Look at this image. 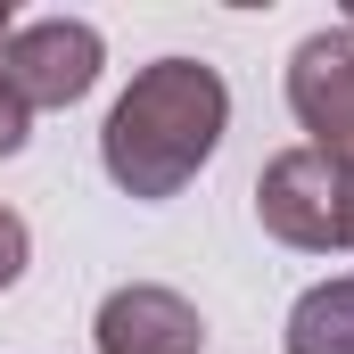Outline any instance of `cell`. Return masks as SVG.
Segmentation results:
<instances>
[{
    "label": "cell",
    "mask_w": 354,
    "mask_h": 354,
    "mask_svg": "<svg viewBox=\"0 0 354 354\" xmlns=\"http://www.w3.org/2000/svg\"><path fill=\"white\" fill-rule=\"evenodd\" d=\"M338 231H346V248H354V174H346V198H338Z\"/></svg>",
    "instance_id": "9c48e42d"
},
{
    "label": "cell",
    "mask_w": 354,
    "mask_h": 354,
    "mask_svg": "<svg viewBox=\"0 0 354 354\" xmlns=\"http://www.w3.org/2000/svg\"><path fill=\"white\" fill-rule=\"evenodd\" d=\"M223 124H231V91L206 58H157L140 66L132 91L107 107V132H99V165L124 198L157 206L181 198L189 181L206 174V157L223 149Z\"/></svg>",
    "instance_id": "6da1fadb"
},
{
    "label": "cell",
    "mask_w": 354,
    "mask_h": 354,
    "mask_svg": "<svg viewBox=\"0 0 354 354\" xmlns=\"http://www.w3.org/2000/svg\"><path fill=\"white\" fill-rule=\"evenodd\" d=\"M8 33H17V8L0 0V50H8ZM25 132H33V115H25V99L8 91V75H0V157H17V149H25Z\"/></svg>",
    "instance_id": "52a82bcc"
},
{
    "label": "cell",
    "mask_w": 354,
    "mask_h": 354,
    "mask_svg": "<svg viewBox=\"0 0 354 354\" xmlns=\"http://www.w3.org/2000/svg\"><path fill=\"white\" fill-rule=\"evenodd\" d=\"M99 66H107V41H99L91 17H25L0 50V75L25 99V115L33 107H75L99 83Z\"/></svg>",
    "instance_id": "3957f363"
},
{
    "label": "cell",
    "mask_w": 354,
    "mask_h": 354,
    "mask_svg": "<svg viewBox=\"0 0 354 354\" xmlns=\"http://www.w3.org/2000/svg\"><path fill=\"white\" fill-rule=\"evenodd\" d=\"M25 256H33V231H25V214H17V206H0V288H17V280H25Z\"/></svg>",
    "instance_id": "ba28073f"
},
{
    "label": "cell",
    "mask_w": 354,
    "mask_h": 354,
    "mask_svg": "<svg viewBox=\"0 0 354 354\" xmlns=\"http://www.w3.org/2000/svg\"><path fill=\"white\" fill-rule=\"evenodd\" d=\"M346 25H354V17H346Z\"/></svg>",
    "instance_id": "30bf717a"
},
{
    "label": "cell",
    "mask_w": 354,
    "mask_h": 354,
    "mask_svg": "<svg viewBox=\"0 0 354 354\" xmlns=\"http://www.w3.org/2000/svg\"><path fill=\"white\" fill-rule=\"evenodd\" d=\"M338 198H346V174H330L313 149H280L264 174H256V214H264V231L280 248H305V256L346 248Z\"/></svg>",
    "instance_id": "277c9868"
},
{
    "label": "cell",
    "mask_w": 354,
    "mask_h": 354,
    "mask_svg": "<svg viewBox=\"0 0 354 354\" xmlns=\"http://www.w3.org/2000/svg\"><path fill=\"white\" fill-rule=\"evenodd\" d=\"M288 115H297L305 149L330 174H354V25L297 41V58H288Z\"/></svg>",
    "instance_id": "7a4b0ae2"
},
{
    "label": "cell",
    "mask_w": 354,
    "mask_h": 354,
    "mask_svg": "<svg viewBox=\"0 0 354 354\" xmlns=\"http://www.w3.org/2000/svg\"><path fill=\"white\" fill-rule=\"evenodd\" d=\"M288 354H354V272L288 305Z\"/></svg>",
    "instance_id": "8992f818"
},
{
    "label": "cell",
    "mask_w": 354,
    "mask_h": 354,
    "mask_svg": "<svg viewBox=\"0 0 354 354\" xmlns=\"http://www.w3.org/2000/svg\"><path fill=\"white\" fill-rule=\"evenodd\" d=\"M91 346L99 354H198L206 346V322L181 288H157V280H124L107 288L99 322H91Z\"/></svg>",
    "instance_id": "5b68a950"
}]
</instances>
